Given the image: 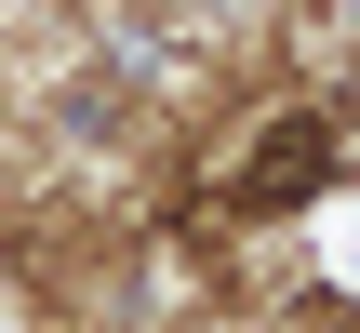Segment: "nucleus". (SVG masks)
<instances>
[{"mask_svg": "<svg viewBox=\"0 0 360 333\" xmlns=\"http://www.w3.org/2000/svg\"><path fill=\"white\" fill-rule=\"evenodd\" d=\"M321 187H334V120L294 107V120H267V133L240 147V187H227V200H240V214H307Z\"/></svg>", "mask_w": 360, "mask_h": 333, "instance_id": "nucleus-1", "label": "nucleus"}]
</instances>
